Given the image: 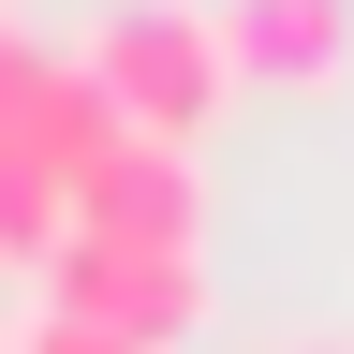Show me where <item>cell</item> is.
<instances>
[{"label": "cell", "mask_w": 354, "mask_h": 354, "mask_svg": "<svg viewBox=\"0 0 354 354\" xmlns=\"http://www.w3.org/2000/svg\"><path fill=\"white\" fill-rule=\"evenodd\" d=\"M281 354H354V339H281Z\"/></svg>", "instance_id": "obj_6"}, {"label": "cell", "mask_w": 354, "mask_h": 354, "mask_svg": "<svg viewBox=\"0 0 354 354\" xmlns=\"http://www.w3.org/2000/svg\"><path fill=\"white\" fill-rule=\"evenodd\" d=\"M15 354H133V339H118V325H88V310H30V339H15Z\"/></svg>", "instance_id": "obj_5"}, {"label": "cell", "mask_w": 354, "mask_h": 354, "mask_svg": "<svg viewBox=\"0 0 354 354\" xmlns=\"http://www.w3.org/2000/svg\"><path fill=\"white\" fill-rule=\"evenodd\" d=\"M44 310H88V325H118L133 354H177L207 325V251H118V236H74L44 266Z\"/></svg>", "instance_id": "obj_2"}, {"label": "cell", "mask_w": 354, "mask_h": 354, "mask_svg": "<svg viewBox=\"0 0 354 354\" xmlns=\"http://www.w3.org/2000/svg\"><path fill=\"white\" fill-rule=\"evenodd\" d=\"M221 44H236L251 88H339V59H354V0H221Z\"/></svg>", "instance_id": "obj_4"}, {"label": "cell", "mask_w": 354, "mask_h": 354, "mask_svg": "<svg viewBox=\"0 0 354 354\" xmlns=\"http://www.w3.org/2000/svg\"><path fill=\"white\" fill-rule=\"evenodd\" d=\"M0 354H15V339H0Z\"/></svg>", "instance_id": "obj_7"}, {"label": "cell", "mask_w": 354, "mask_h": 354, "mask_svg": "<svg viewBox=\"0 0 354 354\" xmlns=\"http://www.w3.org/2000/svg\"><path fill=\"white\" fill-rule=\"evenodd\" d=\"M74 236H118V251H192V236H207L192 148H162V133H118V148H104V177L74 192Z\"/></svg>", "instance_id": "obj_3"}, {"label": "cell", "mask_w": 354, "mask_h": 354, "mask_svg": "<svg viewBox=\"0 0 354 354\" xmlns=\"http://www.w3.org/2000/svg\"><path fill=\"white\" fill-rule=\"evenodd\" d=\"M74 59H88V88H104L133 133H162V148H192L221 118V88H236V44H221V15H192V0H104Z\"/></svg>", "instance_id": "obj_1"}]
</instances>
